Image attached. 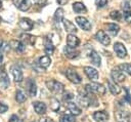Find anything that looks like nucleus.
<instances>
[{"instance_id": "obj_1", "label": "nucleus", "mask_w": 131, "mask_h": 122, "mask_svg": "<svg viewBox=\"0 0 131 122\" xmlns=\"http://www.w3.org/2000/svg\"><path fill=\"white\" fill-rule=\"evenodd\" d=\"M85 90L88 93H96L99 95H103L105 93V87L102 84L96 83V82H91V83L87 84L85 86Z\"/></svg>"}, {"instance_id": "obj_2", "label": "nucleus", "mask_w": 131, "mask_h": 122, "mask_svg": "<svg viewBox=\"0 0 131 122\" xmlns=\"http://www.w3.org/2000/svg\"><path fill=\"white\" fill-rule=\"evenodd\" d=\"M46 87L54 94H60L64 90L63 84L56 81V80H47L46 81Z\"/></svg>"}, {"instance_id": "obj_3", "label": "nucleus", "mask_w": 131, "mask_h": 122, "mask_svg": "<svg viewBox=\"0 0 131 122\" xmlns=\"http://www.w3.org/2000/svg\"><path fill=\"white\" fill-rule=\"evenodd\" d=\"M66 76H67V78H68L72 83H75V84H79V83H81V81H82V79H81V77L79 76V74H78L75 70H73V69H68V70L66 71Z\"/></svg>"}, {"instance_id": "obj_4", "label": "nucleus", "mask_w": 131, "mask_h": 122, "mask_svg": "<svg viewBox=\"0 0 131 122\" xmlns=\"http://www.w3.org/2000/svg\"><path fill=\"white\" fill-rule=\"evenodd\" d=\"M111 76H112V79H113L114 81H116L117 83H119V82H123V81L126 79L124 72H123L120 68L113 69V71H112V73H111Z\"/></svg>"}, {"instance_id": "obj_5", "label": "nucleus", "mask_w": 131, "mask_h": 122, "mask_svg": "<svg viewBox=\"0 0 131 122\" xmlns=\"http://www.w3.org/2000/svg\"><path fill=\"white\" fill-rule=\"evenodd\" d=\"M26 88H27L28 93L31 96H35L37 94V85H36V82H35L34 79H32V78H28L27 79V81H26Z\"/></svg>"}, {"instance_id": "obj_6", "label": "nucleus", "mask_w": 131, "mask_h": 122, "mask_svg": "<svg viewBox=\"0 0 131 122\" xmlns=\"http://www.w3.org/2000/svg\"><path fill=\"white\" fill-rule=\"evenodd\" d=\"M10 71H11V74H12L13 79H14L15 82H21V81H23V78H24L23 71H21V69H20L17 65L11 66Z\"/></svg>"}, {"instance_id": "obj_7", "label": "nucleus", "mask_w": 131, "mask_h": 122, "mask_svg": "<svg viewBox=\"0 0 131 122\" xmlns=\"http://www.w3.org/2000/svg\"><path fill=\"white\" fill-rule=\"evenodd\" d=\"M18 26H19V28H20L21 30H24V31L27 32V31H30V30L33 29L34 23H33L30 18H28V17H23V18L19 19Z\"/></svg>"}, {"instance_id": "obj_8", "label": "nucleus", "mask_w": 131, "mask_h": 122, "mask_svg": "<svg viewBox=\"0 0 131 122\" xmlns=\"http://www.w3.org/2000/svg\"><path fill=\"white\" fill-rule=\"evenodd\" d=\"M114 50L116 52V54L120 57V58H124L127 55V50L125 48V46L121 43V42H116L114 44Z\"/></svg>"}, {"instance_id": "obj_9", "label": "nucleus", "mask_w": 131, "mask_h": 122, "mask_svg": "<svg viewBox=\"0 0 131 122\" xmlns=\"http://www.w3.org/2000/svg\"><path fill=\"white\" fill-rule=\"evenodd\" d=\"M95 38L101 43V44H103V45H108L110 43H111V39H110V37L105 34V32L104 31H102V30H99L96 34H95Z\"/></svg>"}, {"instance_id": "obj_10", "label": "nucleus", "mask_w": 131, "mask_h": 122, "mask_svg": "<svg viewBox=\"0 0 131 122\" xmlns=\"http://www.w3.org/2000/svg\"><path fill=\"white\" fill-rule=\"evenodd\" d=\"M76 22L77 24L79 25V27L85 31H89L91 30V24L90 22L86 18V17H83V16H77L76 17Z\"/></svg>"}, {"instance_id": "obj_11", "label": "nucleus", "mask_w": 131, "mask_h": 122, "mask_svg": "<svg viewBox=\"0 0 131 122\" xmlns=\"http://www.w3.org/2000/svg\"><path fill=\"white\" fill-rule=\"evenodd\" d=\"M12 2L15 5V7H17L21 11L28 10L30 8V6H31L29 0H12Z\"/></svg>"}, {"instance_id": "obj_12", "label": "nucleus", "mask_w": 131, "mask_h": 122, "mask_svg": "<svg viewBox=\"0 0 131 122\" xmlns=\"http://www.w3.org/2000/svg\"><path fill=\"white\" fill-rule=\"evenodd\" d=\"M92 117L96 122H105L108 119V114L105 111H97L93 113Z\"/></svg>"}, {"instance_id": "obj_13", "label": "nucleus", "mask_w": 131, "mask_h": 122, "mask_svg": "<svg viewBox=\"0 0 131 122\" xmlns=\"http://www.w3.org/2000/svg\"><path fill=\"white\" fill-rule=\"evenodd\" d=\"M88 56H89V59H90V62H91L92 65H94V66H96V67H99V66H100V64H101V58H100L99 54H98L95 50H91V51L89 52Z\"/></svg>"}, {"instance_id": "obj_14", "label": "nucleus", "mask_w": 131, "mask_h": 122, "mask_svg": "<svg viewBox=\"0 0 131 122\" xmlns=\"http://www.w3.org/2000/svg\"><path fill=\"white\" fill-rule=\"evenodd\" d=\"M84 73H85L86 76H87L90 80H92V81L98 79V72H97L94 68H91V67H84Z\"/></svg>"}, {"instance_id": "obj_15", "label": "nucleus", "mask_w": 131, "mask_h": 122, "mask_svg": "<svg viewBox=\"0 0 131 122\" xmlns=\"http://www.w3.org/2000/svg\"><path fill=\"white\" fill-rule=\"evenodd\" d=\"M79 44H80V40L74 34H69L67 36V45L68 46H70L72 48H76Z\"/></svg>"}, {"instance_id": "obj_16", "label": "nucleus", "mask_w": 131, "mask_h": 122, "mask_svg": "<svg viewBox=\"0 0 131 122\" xmlns=\"http://www.w3.org/2000/svg\"><path fill=\"white\" fill-rule=\"evenodd\" d=\"M33 108L35 110V112L39 115H43L46 113V105L43 103V101H34L33 103Z\"/></svg>"}, {"instance_id": "obj_17", "label": "nucleus", "mask_w": 131, "mask_h": 122, "mask_svg": "<svg viewBox=\"0 0 131 122\" xmlns=\"http://www.w3.org/2000/svg\"><path fill=\"white\" fill-rule=\"evenodd\" d=\"M62 23H63V27H64V29H66V31L69 33V34H74V33H76L78 30H77V27L71 22V21H69V19H67V18H63L62 19Z\"/></svg>"}, {"instance_id": "obj_18", "label": "nucleus", "mask_w": 131, "mask_h": 122, "mask_svg": "<svg viewBox=\"0 0 131 122\" xmlns=\"http://www.w3.org/2000/svg\"><path fill=\"white\" fill-rule=\"evenodd\" d=\"M10 44V47L13 48L15 51L17 52H23L25 50V43H23L21 41H18V40H11L9 42Z\"/></svg>"}, {"instance_id": "obj_19", "label": "nucleus", "mask_w": 131, "mask_h": 122, "mask_svg": "<svg viewBox=\"0 0 131 122\" xmlns=\"http://www.w3.org/2000/svg\"><path fill=\"white\" fill-rule=\"evenodd\" d=\"M107 84H108V89H110V91L113 93V94H115V95H117V94H119L120 92H121V87L117 84V82L116 81H114V80H108L107 81Z\"/></svg>"}, {"instance_id": "obj_20", "label": "nucleus", "mask_w": 131, "mask_h": 122, "mask_svg": "<svg viewBox=\"0 0 131 122\" xmlns=\"http://www.w3.org/2000/svg\"><path fill=\"white\" fill-rule=\"evenodd\" d=\"M9 84H10V81L7 74L5 72H0V87L2 89H6L8 88Z\"/></svg>"}, {"instance_id": "obj_21", "label": "nucleus", "mask_w": 131, "mask_h": 122, "mask_svg": "<svg viewBox=\"0 0 131 122\" xmlns=\"http://www.w3.org/2000/svg\"><path fill=\"white\" fill-rule=\"evenodd\" d=\"M67 108L69 109V111L74 115V116H78L81 114V109L73 101H68L67 103Z\"/></svg>"}, {"instance_id": "obj_22", "label": "nucleus", "mask_w": 131, "mask_h": 122, "mask_svg": "<svg viewBox=\"0 0 131 122\" xmlns=\"http://www.w3.org/2000/svg\"><path fill=\"white\" fill-rule=\"evenodd\" d=\"M75 48H72L70 46H66L63 48V52H64V55L68 57V58H76L78 55H79V51H76L74 50Z\"/></svg>"}, {"instance_id": "obj_23", "label": "nucleus", "mask_w": 131, "mask_h": 122, "mask_svg": "<svg viewBox=\"0 0 131 122\" xmlns=\"http://www.w3.org/2000/svg\"><path fill=\"white\" fill-rule=\"evenodd\" d=\"M38 64H39V66H40L41 68L46 69V68H48V67L50 66L51 59H50V57H49L48 55H44V56H41V57L39 58Z\"/></svg>"}, {"instance_id": "obj_24", "label": "nucleus", "mask_w": 131, "mask_h": 122, "mask_svg": "<svg viewBox=\"0 0 131 122\" xmlns=\"http://www.w3.org/2000/svg\"><path fill=\"white\" fill-rule=\"evenodd\" d=\"M106 28H107V32H108L112 36H116V35L119 33V31H120V27H119V25L114 24V23L107 24V25H106Z\"/></svg>"}, {"instance_id": "obj_25", "label": "nucleus", "mask_w": 131, "mask_h": 122, "mask_svg": "<svg viewBox=\"0 0 131 122\" xmlns=\"http://www.w3.org/2000/svg\"><path fill=\"white\" fill-rule=\"evenodd\" d=\"M73 10L77 13H81V12H86V7L82 2H75L73 3Z\"/></svg>"}, {"instance_id": "obj_26", "label": "nucleus", "mask_w": 131, "mask_h": 122, "mask_svg": "<svg viewBox=\"0 0 131 122\" xmlns=\"http://www.w3.org/2000/svg\"><path fill=\"white\" fill-rule=\"evenodd\" d=\"M20 40L25 43V44H34L35 43V37L29 34H21L20 35Z\"/></svg>"}, {"instance_id": "obj_27", "label": "nucleus", "mask_w": 131, "mask_h": 122, "mask_svg": "<svg viewBox=\"0 0 131 122\" xmlns=\"http://www.w3.org/2000/svg\"><path fill=\"white\" fill-rule=\"evenodd\" d=\"M63 19V9L62 8H57L55 10V13H54V16H53V21L54 23H60L61 21Z\"/></svg>"}, {"instance_id": "obj_28", "label": "nucleus", "mask_w": 131, "mask_h": 122, "mask_svg": "<svg viewBox=\"0 0 131 122\" xmlns=\"http://www.w3.org/2000/svg\"><path fill=\"white\" fill-rule=\"evenodd\" d=\"M44 50H45V52H46L47 54H52L53 51H54V45H53V43H52L50 40H48V39L45 40Z\"/></svg>"}, {"instance_id": "obj_29", "label": "nucleus", "mask_w": 131, "mask_h": 122, "mask_svg": "<svg viewBox=\"0 0 131 122\" xmlns=\"http://www.w3.org/2000/svg\"><path fill=\"white\" fill-rule=\"evenodd\" d=\"M26 99H27V95H26L25 91H23L20 89L16 90V92H15V100L17 103H19V104H23Z\"/></svg>"}, {"instance_id": "obj_30", "label": "nucleus", "mask_w": 131, "mask_h": 122, "mask_svg": "<svg viewBox=\"0 0 131 122\" xmlns=\"http://www.w3.org/2000/svg\"><path fill=\"white\" fill-rule=\"evenodd\" d=\"M115 116L119 122H124V120H127V117L129 116V114L125 111H118L115 113Z\"/></svg>"}, {"instance_id": "obj_31", "label": "nucleus", "mask_w": 131, "mask_h": 122, "mask_svg": "<svg viewBox=\"0 0 131 122\" xmlns=\"http://www.w3.org/2000/svg\"><path fill=\"white\" fill-rule=\"evenodd\" d=\"M59 108H60V104H59L58 99L55 97H52L50 99V109L54 112H57L59 110Z\"/></svg>"}, {"instance_id": "obj_32", "label": "nucleus", "mask_w": 131, "mask_h": 122, "mask_svg": "<svg viewBox=\"0 0 131 122\" xmlns=\"http://www.w3.org/2000/svg\"><path fill=\"white\" fill-rule=\"evenodd\" d=\"M78 101L83 106V107H88L90 104V99L87 95H79L78 96Z\"/></svg>"}, {"instance_id": "obj_33", "label": "nucleus", "mask_w": 131, "mask_h": 122, "mask_svg": "<svg viewBox=\"0 0 131 122\" xmlns=\"http://www.w3.org/2000/svg\"><path fill=\"white\" fill-rule=\"evenodd\" d=\"M60 122H75V117L74 115H69V114H64L60 117Z\"/></svg>"}, {"instance_id": "obj_34", "label": "nucleus", "mask_w": 131, "mask_h": 122, "mask_svg": "<svg viewBox=\"0 0 131 122\" xmlns=\"http://www.w3.org/2000/svg\"><path fill=\"white\" fill-rule=\"evenodd\" d=\"M110 16H111V18L114 19V21H120L121 17H122V13H121L120 11H118V10H113V11L110 13Z\"/></svg>"}, {"instance_id": "obj_35", "label": "nucleus", "mask_w": 131, "mask_h": 122, "mask_svg": "<svg viewBox=\"0 0 131 122\" xmlns=\"http://www.w3.org/2000/svg\"><path fill=\"white\" fill-rule=\"evenodd\" d=\"M119 68H120L122 71H124L125 73H127L128 75L131 76V65H130V64H122V65H120Z\"/></svg>"}, {"instance_id": "obj_36", "label": "nucleus", "mask_w": 131, "mask_h": 122, "mask_svg": "<svg viewBox=\"0 0 131 122\" xmlns=\"http://www.w3.org/2000/svg\"><path fill=\"white\" fill-rule=\"evenodd\" d=\"M123 16H124V19H125L127 23H131V11H130V10L124 11Z\"/></svg>"}, {"instance_id": "obj_37", "label": "nucleus", "mask_w": 131, "mask_h": 122, "mask_svg": "<svg viewBox=\"0 0 131 122\" xmlns=\"http://www.w3.org/2000/svg\"><path fill=\"white\" fill-rule=\"evenodd\" d=\"M95 4L98 7H104L107 4V0H95Z\"/></svg>"}, {"instance_id": "obj_38", "label": "nucleus", "mask_w": 131, "mask_h": 122, "mask_svg": "<svg viewBox=\"0 0 131 122\" xmlns=\"http://www.w3.org/2000/svg\"><path fill=\"white\" fill-rule=\"evenodd\" d=\"M73 97H74V95H73L72 93L68 92V93H64V95H63V97H62V98H63V100H64V101H67V103H68V101H69L70 99H72Z\"/></svg>"}, {"instance_id": "obj_39", "label": "nucleus", "mask_w": 131, "mask_h": 122, "mask_svg": "<svg viewBox=\"0 0 131 122\" xmlns=\"http://www.w3.org/2000/svg\"><path fill=\"white\" fill-rule=\"evenodd\" d=\"M7 110H8V107H7L5 104H3V103H1V101H0V114L5 113Z\"/></svg>"}, {"instance_id": "obj_40", "label": "nucleus", "mask_w": 131, "mask_h": 122, "mask_svg": "<svg viewBox=\"0 0 131 122\" xmlns=\"http://www.w3.org/2000/svg\"><path fill=\"white\" fill-rule=\"evenodd\" d=\"M39 122H54V121L49 117H42L39 119Z\"/></svg>"}, {"instance_id": "obj_41", "label": "nucleus", "mask_w": 131, "mask_h": 122, "mask_svg": "<svg viewBox=\"0 0 131 122\" xmlns=\"http://www.w3.org/2000/svg\"><path fill=\"white\" fill-rule=\"evenodd\" d=\"M9 122H18V117L16 115H12L9 118Z\"/></svg>"}, {"instance_id": "obj_42", "label": "nucleus", "mask_w": 131, "mask_h": 122, "mask_svg": "<svg viewBox=\"0 0 131 122\" xmlns=\"http://www.w3.org/2000/svg\"><path fill=\"white\" fill-rule=\"evenodd\" d=\"M123 7H124L125 9H130V8H131V1H127V2H125V4L123 5Z\"/></svg>"}, {"instance_id": "obj_43", "label": "nucleus", "mask_w": 131, "mask_h": 122, "mask_svg": "<svg viewBox=\"0 0 131 122\" xmlns=\"http://www.w3.org/2000/svg\"><path fill=\"white\" fill-rule=\"evenodd\" d=\"M57 1V3L59 4V5H64L69 0H56Z\"/></svg>"}, {"instance_id": "obj_44", "label": "nucleus", "mask_w": 131, "mask_h": 122, "mask_svg": "<svg viewBox=\"0 0 131 122\" xmlns=\"http://www.w3.org/2000/svg\"><path fill=\"white\" fill-rule=\"evenodd\" d=\"M33 1H34L35 3H37V4H44L46 0H33Z\"/></svg>"}, {"instance_id": "obj_45", "label": "nucleus", "mask_w": 131, "mask_h": 122, "mask_svg": "<svg viewBox=\"0 0 131 122\" xmlns=\"http://www.w3.org/2000/svg\"><path fill=\"white\" fill-rule=\"evenodd\" d=\"M2 60H3V54L0 52V64L2 63Z\"/></svg>"}, {"instance_id": "obj_46", "label": "nucleus", "mask_w": 131, "mask_h": 122, "mask_svg": "<svg viewBox=\"0 0 131 122\" xmlns=\"http://www.w3.org/2000/svg\"><path fill=\"white\" fill-rule=\"evenodd\" d=\"M127 121H128V122H131V115H129V116L127 117Z\"/></svg>"}, {"instance_id": "obj_47", "label": "nucleus", "mask_w": 131, "mask_h": 122, "mask_svg": "<svg viewBox=\"0 0 131 122\" xmlns=\"http://www.w3.org/2000/svg\"><path fill=\"white\" fill-rule=\"evenodd\" d=\"M1 6H2V2H1V0H0V8H1Z\"/></svg>"}, {"instance_id": "obj_48", "label": "nucleus", "mask_w": 131, "mask_h": 122, "mask_svg": "<svg viewBox=\"0 0 131 122\" xmlns=\"http://www.w3.org/2000/svg\"><path fill=\"white\" fill-rule=\"evenodd\" d=\"M1 22H2V18H1V17H0V23H1Z\"/></svg>"}]
</instances>
